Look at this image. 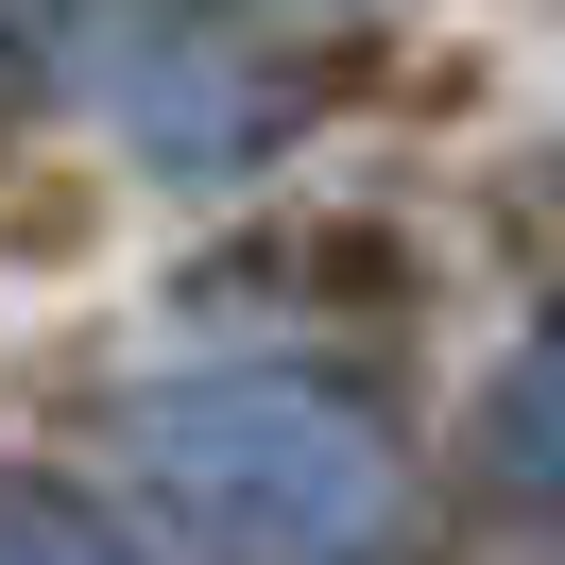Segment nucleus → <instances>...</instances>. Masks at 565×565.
I'll use <instances>...</instances> for the list:
<instances>
[{"label": "nucleus", "instance_id": "nucleus-2", "mask_svg": "<svg viewBox=\"0 0 565 565\" xmlns=\"http://www.w3.org/2000/svg\"><path fill=\"white\" fill-rule=\"evenodd\" d=\"M0 565H120V548L70 514V497H0Z\"/></svg>", "mask_w": 565, "mask_h": 565}, {"label": "nucleus", "instance_id": "nucleus-1", "mask_svg": "<svg viewBox=\"0 0 565 565\" xmlns=\"http://www.w3.org/2000/svg\"><path fill=\"white\" fill-rule=\"evenodd\" d=\"M138 480L206 531L223 565H360L394 514V462L291 377H189L138 412Z\"/></svg>", "mask_w": 565, "mask_h": 565}]
</instances>
